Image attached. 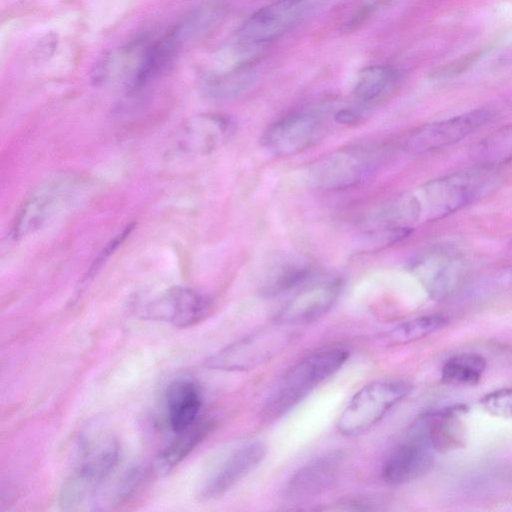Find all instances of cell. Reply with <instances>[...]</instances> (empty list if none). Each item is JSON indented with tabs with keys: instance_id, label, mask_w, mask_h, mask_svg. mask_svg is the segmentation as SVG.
I'll return each mask as SVG.
<instances>
[{
	"instance_id": "6da1fadb",
	"label": "cell",
	"mask_w": 512,
	"mask_h": 512,
	"mask_svg": "<svg viewBox=\"0 0 512 512\" xmlns=\"http://www.w3.org/2000/svg\"><path fill=\"white\" fill-rule=\"evenodd\" d=\"M78 462L62 484L58 505L62 510L97 509L98 496L115 472L121 458L118 440L107 433H97L80 441Z\"/></svg>"
},
{
	"instance_id": "7a4b0ae2",
	"label": "cell",
	"mask_w": 512,
	"mask_h": 512,
	"mask_svg": "<svg viewBox=\"0 0 512 512\" xmlns=\"http://www.w3.org/2000/svg\"><path fill=\"white\" fill-rule=\"evenodd\" d=\"M499 167L476 164L432 179L416 194L421 206V220L443 219L497 190L503 177Z\"/></svg>"
},
{
	"instance_id": "3957f363",
	"label": "cell",
	"mask_w": 512,
	"mask_h": 512,
	"mask_svg": "<svg viewBox=\"0 0 512 512\" xmlns=\"http://www.w3.org/2000/svg\"><path fill=\"white\" fill-rule=\"evenodd\" d=\"M348 357L347 349L330 347L298 362L269 394L261 412L262 420L271 423L287 414L319 384L335 374Z\"/></svg>"
},
{
	"instance_id": "277c9868",
	"label": "cell",
	"mask_w": 512,
	"mask_h": 512,
	"mask_svg": "<svg viewBox=\"0 0 512 512\" xmlns=\"http://www.w3.org/2000/svg\"><path fill=\"white\" fill-rule=\"evenodd\" d=\"M384 156L383 148L374 145L340 148L311 163L305 171V182L317 190L351 188L369 178Z\"/></svg>"
},
{
	"instance_id": "5b68a950",
	"label": "cell",
	"mask_w": 512,
	"mask_h": 512,
	"mask_svg": "<svg viewBox=\"0 0 512 512\" xmlns=\"http://www.w3.org/2000/svg\"><path fill=\"white\" fill-rule=\"evenodd\" d=\"M412 390L405 380H383L362 387L350 399L338 421L345 436L360 435L377 424L386 413Z\"/></svg>"
},
{
	"instance_id": "8992f818",
	"label": "cell",
	"mask_w": 512,
	"mask_h": 512,
	"mask_svg": "<svg viewBox=\"0 0 512 512\" xmlns=\"http://www.w3.org/2000/svg\"><path fill=\"white\" fill-rule=\"evenodd\" d=\"M327 0H277L254 12L240 27L238 42L256 46L279 39L304 22Z\"/></svg>"
},
{
	"instance_id": "52a82bcc",
	"label": "cell",
	"mask_w": 512,
	"mask_h": 512,
	"mask_svg": "<svg viewBox=\"0 0 512 512\" xmlns=\"http://www.w3.org/2000/svg\"><path fill=\"white\" fill-rule=\"evenodd\" d=\"M210 309L211 301L205 294L182 286L170 287L135 304L139 317L167 322L179 328L196 325L207 317Z\"/></svg>"
},
{
	"instance_id": "ba28073f",
	"label": "cell",
	"mask_w": 512,
	"mask_h": 512,
	"mask_svg": "<svg viewBox=\"0 0 512 512\" xmlns=\"http://www.w3.org/2000/svg\"><path fill=\"white\" fill-rule=\"evenodd\" d=\"M291 334L269 327L226 346L205 360L209 369L241 371L269 360L289 344Z\"/></svg>"
},
{
	"instance_id": "9c48e42d",
	"label": "cell",
	"mask_w": 512,
	"mask_h": 512,
	"mask_svg": "<svg viewBox=\"0 0 512 512\" xmlns=\"http://www.w3.org/2000/svg\"><path fill=\"white\" fill-rule=\"evenodd\" d=\"M412 271L428 295L442 301L463 282L468 261L456 249L439 246L421 254L414 261Z\"/></svg>"
},
{
	"instance_id": "30bf717a",
	"label": "cell",
	"mask_w": 512,
	"mask_h": 512,
	"mask_svg": "<svg viewBox=\"0 0 512 512\" xmlns=\"http://www.w3.org/2000/svg\"><path fill=\"white\" fill-rule=\"evenodd\" d=\"M494 117L492 110L479 108L425 124L409 135L406 149L424 154L451 146L486 126Z\"/></svg>"
},
{
	"instance_id": "8fae6325",
	"label": "cell",
	"mask_w": 512,
	"mask_h": 512,
	"mask_svg": "<svg viewBox=\"0 0 512 512\" xmlns=\"http://www.w3.org/2000/svg\"><path fill=\"white\" fill-rule=\"evenodd\" d=\"M322 125L312 112L290 113L272 123L261 137L262 146L272 155L287 157L312 147L321 137Z\"/></svg>"
},
{
	"instance_id": "7c38bea8",
	"label": "cell",
	"mask_w": 512,
	"mask_h": 512,
	"mask_svg": "<svg viewBox=\"0 0 512 512\" xmlns=\"http://www.w3.org/2000/svg\"><path fill=\"white\" fill-rule=\"evenodd\" d=\"M235 132L234 121L219 113L192 116L179 128L175 147L185 155H207L225 145Z\"/></svg>"
},
{
	"instance_id": "4fadbf2b",
	"label": "cell",
	"mask_w": 512,
	"mask_h": 512,
	"mask_svg": "<svg viewBox=\"0 0 512 512\" xmlns=\"http://www.w3.org/2000/svg\"><path fill=\"white\" fill-rule=\"evenodd\" d=\"M343 281L339 278L312 284L297 293L277 315L282 325H303L323 317L337 302Z\"/></svg>"
},
{
	"instance_id": "5bb4252c",
	"label": "cell",
	"mask_w": 512,
	"mask_h": 512,
	"mask_svg": "<svg viewBox=\"0 0 512 512\" xmlns=\"http://www.w3.org/2000/svg\"><path fill=\"white\" fill-rule=\"evenodd\" d=\"M266 452V446L256 441L243 445L230 453L204 482L198 494L199 498L208 501L225 495L261 464Z\"/></svg>"
},
{
	"instance_id": "9a60e30c",
	"label": "cell",
	"mask_w": 512,
	"mask_h": 512,
	"mask_svg": "<svg viewBox=\"0 0 512 512\" xmlns=\"http://www.w3.org/2000/svg\"><path fill=\"white\" fill-rule=\"evenodd\" d=\"M69 181L55 179L35 189L22 205L11 229V238L22 239L39 230L64 202Z\"/></svg>"
},
{
	"instance_id": "2e32d148",
	"label": "cell",
	"mask_w": 512,
	"mask_h": 512,
	"mask_svg": "<svg viewBox=\"0 0 512 512\" xmlns=\"http://www.w3.org/2000/svg\"><path fill=\"white\" fill-rule=\"evenodd\" d=\"M432 451L424 439L410 431L383 463L382 478L390 485H401L423 477L433 467Z\"/></svg>"
},
{
	"instance_id": "e0dca14e",
	"label": "cell",
	"mask_w": 512,
	"mask_h": 512,
	"mask_svg": "<svg viewBox=\"0 0 512 512\" xmlns=\"http://www.w3.org/2000/svg\"><path fill=\"white\" fill-rule=\"evenodd\" d=\"M465 405H454L429 412L419 418L411 431L423 438L439 453H447L464 446L465 427L461 417L466 414Z\"/></svg>"
},
{
	"instance_id": "ac0fdd59",
	"label": "cell",
	"mask_w": 512,
	"mask_h": 512,
	"mask_svg": "<svg viewBox=\"0 0 512 512\" xmlns=\"http://www.w3.org/2000/svg\"><path fill=\"white\" fill-rule=\"evenodd\" d=\"M342 455L332 452L304 465L288 481L285 495L290 500L315 497L329 489L339 476Z\"/></svg>"
},
{
	"instance_id": "d6986e66",
	"label": "cell",
	"mask_w": 512,
	"mask_h": 512,
	"mask_svg": "<svg viewBox=\"0 0 512 512\" xmlns=\"http://www.w3.org/2000/svg\"><path fill=\"white\" fill-rule=\"evenodd\" d=\"M151 41L138 38L106 53L94 66L91 79L95 85L124 81L131 83L140 68Z\"/></svg>"
},
{
	"instance_id": "ffe728a7",
	"label": "cell",
	"mask_w": 512,
	"mask_h": 512,
	"mask_svg": "<svg viewBox=\"0 0 512 512\" xmlns=\"http://www.w3.org/2000/svg\"><path fill=\"white\" fill-rule=\"evenodd\" d=\"M312 272L311 261L297 253L276 255L265 270L260 284L264 297H275L303 283Z\"/></svg>"
},
{
	"instance_id": "44dd1931",
	"label": "cell",
	"mask_w": 512,
	"mask_h": 512,
	"mask_svg": "<svg viewBox=\"0 0 512 512\" xmlns=\"http://www.w3.org/2000/svg\"><path fill=\"white\" fill-rule=\"evenodd\" d=\"M167 420L173 432H181L199 418L202 406L200 386L189 378L172 381L165 393Z\"/></svg>"
},
{
	"instance_id": "7402d4cb",
	"label": "cell",
	"mask_w": 512,
	"mask_h": 512,
	"mask_svg": "<svg viewBox=\"0 0 512 512\" xmlns=\"http://www.w3.org/2000/svg\"><path fill=\"white\" fill-rule=\"evenodd\" d=\"M421 206L415 193L405 192L390 199L375 211L369 225L375 231L412 228L421 220Z\"/></svg>"
},
{
	"instance_id": "603a6c76",
	"label": "cell",
	"mask_w": 512,
	"mask_h": 512,
	"mask_svg": "<svg viewBox=\"0 0 512 512\" xmlns=\"http://www.w3.org/2000/svg\"><path fill=\"white\" fill-rule=\"evenodd\" d=\"M213 422L198 419L165 446L156 457L155 468L161 475L169 473L179 465L211 431Z\"/></svg>"
},
{
	"instance_id": "cb8c5ba5",
	"label": "cell",
	"mask_w": 512,
	"mask_h": 512,
	"mask_svg": "<svg viewBox=\"0 0 512 512\" xmlns=\"http://www.w3.org/2000/svg\"><path fill=\"white\" fill-rule=\"evenodd\" d=\"M400 79L397 69L387 65H371L359 71L354 87V97L364 108L387 96Z\"/></svg>"
},
{
	"instance_id": "d4e9b609",
	"label": "cell",
	"mask_w": 512,
	"mask_h": 512,
	"mask_svg": "<svg viewBox=\"0 0 512 512\" xmlns=\"http://www.w3.org/2000/svg\"><path fill=\"white\" fill-rule=\"evenodd\" d=\"M472 157L480 165L499 167L512 161V123L491 132L476 143Z\"/></svg>"
},
{
	"instance_id": "484cf974",
	"label": "cell",
	"mask_w": 512,
	"mask_h": 512,
	"mask_svg": "<svg viewBox=\"0 0 512 512\" xmlns=\"http://www.w3.org/2000/svg\"><path fill=\"white\" fill-rule=\"evenodd\" d=\"M448 319L441 314H430L405 321L380 337L386 346H398L420 340L445 327Z\"/></svg>"
},
{
	"instance_id": "4316f807",
	"label": "cell",
	"mask_w": 512,
	"mask_h": 512,
	"mask_svg": "<svg viewBox=\"0 0 512 512\" xmlns=\"http://www.w3.org/2000/svg\"><path fill=\"white\" fill-rule=\"evenodd\" d=\"M225 9L221 1L207 2L187 15L173 30L183 44L209 31L223 17Z\"/></svg>"
},
{
	"instance_id": "83f0119b",
	"label": "cell",
	"mask_w": 512,
	"mask_h": 512,
	"mask_svg": "<svg viewBox=\"0 0 512 512\" xmlns=\"http://www.w3.org/2000/svg\"><path fill=\"white\" fill-rule=\"evenodd\" d=\"M485 359L476 353H461L449 358L442 367V381L453 385H476L485 370Z\"/></svg>"
},
{
	"instance_id": "f1b7e54d",
	"label": "cell",
	"mask_w": 512,
	"mask_h": 512,
	"mask_svg": "<svg viewBox=\"0 0 512 512\" xmlns=\"http://www.w3.org/2000/svg\"><path fill=\"white\" fill-rule=\"evenodd\" d=\"M254 79L255 75L252 69L245 66L236 67L209 79L206 90L214 98L229 99L247 90Z\"/></svg>"
},
{
	"instance_id": "f546056e",
	"label": "cell",
	"mask_w": 512,
	"mask_h": 512,
	"mask_svg": "<svg viewBox=\"0 0 512 512\" xmlns=\"http://www.w3.org/2000/svg\"><path fill=\"white\" fill-rule=\"evenodd\" d=\"M483 409L492 416L512 419V389L492 391L480 400Z\"/></svg>"
},
{
	"instance_id": "4dcf8cb0",
	"label": "cell",
	"mask_w": 512,
	"mask_h": 512,
	"mask_svg": "<svg viewBox=\"0 0 512 512\" xmlns=\"http://www.w3.org/2000/svg\"><path fill=\"white\" fill-rule=\"evenodd\" d=\"M144 475L145 471L140 466L125 471L114 488L111 502L118 504L127 500L141 485Z\"/></svg>"
},
{
	"instance_id": "1f68e13d",
	"label": "cell",
	"mask_w": 512,
	"mask_h": 512,
	"mask_svg": "<svg viewBox=\"0 0 512 512\" xmlns=\"http://www.w3.org/2000/svg\"><path fill=\"white\" fill-rule=\"evenodd\" d=\"M134 228V224L127 225L121 232H119L113 239H111L107 245L102 249V251L98 254L93 264L89 268L87 274L85 275L83 282L91 279L95 273L100 269V267L105 263L109 257L117 250V248L125 241V239L130 235Z\"/></svg>"
},
{
	"instance_id": "d6a6232c",
	"label": "cell",
	"mask_w": 512,
	"mask_h": 512,
	"mask_svg": "<svg viewBox=\"0 0 512 512\" xmlns=\"http://www.w3.org/2000/svg\"><path fill=\"white\" fill-rule=\"evenodd\" d=\"M364 114V108L358 107H347L339 110L335 119L338 123L342 124H354L358 123Z\"/></svg>"
},
{
	"instance_id": "836d02e7",
	"label": "cell",
	"mask_w": 512,
	"mask_h": 512,
	"mask_svg": "<svg viewBox=\"0 0 512 512\" xmlns=\"http://www.w3.org/2000/svg\"><path fill=\"white\" fill-rule=\"evenodd\" d=\"M507 57L510 61H512V49L509 51V53L507 54Z\"/></svg>"
}]
</instances>
